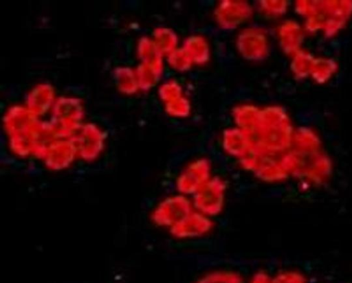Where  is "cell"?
I'll list each match as a JSON object with an SVG mask.
<instances>
[{"label": "cell", "mask_w": 352, "mask_h": 283, "mask_svg": "<svg viewBox=\"0 0 352 283\" xmlns=\"http://www.w3.org/2000/svg\"><path fill=\"white\" fill-rule=\"evenodd\" d=\"M211 227V222L201 214L192 212L188 217L170 228V232L178 238H189L202 235Z\"/></svg>", "instance_id": "obj_4"}, {"label": "cell", "mask_w": 352, "mask_h": 283, "mask_svg": "<svg viewBox=\"0 0 352 283\" xmlns=\"http://www.w3.org/2000/svg\"><path fill=\"white\" fill-rule=\"evenodd\" d=\"M251 283H272V280L264 273H256Z\"/></svg>", "instance_id": "obj_6"}, {"label": "cell", "mask_w": 352, "mask_h": 283, "mask_svg": "<svg viewBox=\"0 0 352 283\" xmlns=\"http://www.w3.org/2000/svg\"><path fill=\"white\" fill-rule=\"evenodd\" d=\"M193 211L189 201L181 196H175L165 200L155 213V220L161 225L175 226L188 217Z\"/></svg>", "instance_id": "obj_2"}, {"label": "cell", "mask_w": 352, "mask_h": 283, "mask_svg": "<svg viewBox=\"0 0 352 283\" xmlns=\"http://www.w3.org/2000/svg\"><path fill=\"white\" fill-rule=\"evenodd\" d=\"M197 283H242L239 275L230 272H215L207 275Z\"/></svg>", "instance_id": "obj_5"}, {"label": "cell", "mask_w": 352, "mask_h": 283, "mask_svg": "<svg viewBox=\"0 0 352 283\" xmlns=\"http://www.w3.org/2000/svg\"><path fill=\"white\" fill-rule=\"evenodd\" d=\"M210 166L199 161L187 168L177 180V188L185 194H195L209 179Z\"/></svg>", "instance_id": "obj_3"}, {"label": "cell", "mask_w": 352, "mask_h": 283, "mask_svg": "<svg viewBox=\"0 0 352 283\" xmlns=\"http://www.w3.org/2000/svg\"><path fill=\"white\" fill-rule=\"evenodd\" d=\"M225 186L217 177L209 179L194 194L195 204L208 215L218 214L223 206Z\"/></svg>", "instance_id": "obj_1"}]
</instances>
